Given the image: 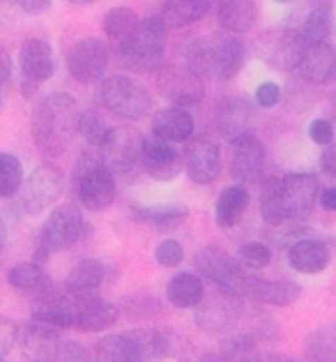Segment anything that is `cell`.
<instances>
[{"instance_id":"1","label":"cell","mask_w":336,"mask_h":362,"mask_svg":"<svg viewBox=\"0 0 336 362\" xmlns=\"http://www.w3.org/2000/svg\"><path fill=\"white\" fill-rule=\"evenodd\" d=\"M78 104L67 93H51L35 107L30 120V134L40 153L56 157L65 153L72 144V136L78 132Z\"/></svg>"},{"instance_id":"2","label":"cell","mask_w":336,"mask_h":362,"mask_svg":"<svg viewBox=\"0 0 336 362\" xmlns=\"http://www.w3.org/2000/svg\"><path fill=\"white\" fill-rule=\"evenodd\" d=\"M244 44L231 33H210L191 44L187 65L203 81H226L242 67Z\"/></svg>"},{"instance_id":"3","label":"cell","mask_w":336,"mask_h":362,"mask_svg":"<svg viewBox=\"0 0 336 362\" xmlns=\"http://www.w3.org/2000/svg\"><path fill=\"white\" fill-rule=\"evenodd\" d=\"M168 28L159 16H148L125 42L118 44V58L131 72H152L162 67Z\"/></svg>"},{"instance_id":"4","label":"cell","mask_w":336,"mask_h":362,"mask_svg":"<svg viewBox=\"0 0 336 362\" xmlns=\"http://www.w3.org/2000/svg\"><path fill=\"white\" fill-rule=\"evenodd\" d=\"M74 187L81 206L92 210V213L106 210L116 201V173L104 164L100 150L92 148V153L81 155V160H78L74 169Z\"/></svg>"},{"instance_id":"5","label":"cell","mask_w":336,"mask_h":362,"mask_svg":"<svg viewBox=\"0 0 336 362\" xmlns=\"http://www.w3.org/2000/svg\"><path fill=\"white\" fill-rule=\"evenodd\" d=\"M102 107L116 113L120 118L138 120L152 109V95L134 76L127 74H111L102 78L100 90H97Z\"/></svg>"},{"instance_id":"6","label":"cell","mask_w":336,"mask_h":362,"mask_svg":"<svg viewBox=\"0 0 336 362\" xmlns=\"http://www.w3.org/2000/svg\"><path fill=\"white\" fill-rule=\"evenodd\" d=\"M67 178L60 166L56 164H40L35 166L32 173L25 175L19 192V203L25 215H40L44 210H49L53 203L65 194Z\"/></svg>"},{"instance_id":"7","label":"cell","mask_w":336,"mask_h":362,"mask_svg":"<svg viewBox=\"0 0 336 362\" xmlns=\"http://www.w3.org/2000/svg\"><path fill=\"white\" fill-rule=\"evenodd\" d=\"M242 316H244V300L221 288L205 293L203 303L193 309V321H196L200 330H205L210 334H226L240 323Z\"/></svg>"},{"instance_id":"8","label":"cell","mask_w":336,"mask_h":362,"mask_svg":"<svg viewBox=\"0 0 336 362\" xmlns=\"http://www.w3.org/2000/svg\"><path fill=\"white\" fill-rule=\"evenodd\" d=\"M83 231H85L83 213L74 203H63L56 210H51V215L44 222L40 233V250H44L47 254L65 252L78 243Z\"/></svg>"},{"instance_id":"9","label":"cell","mask_w":336,"mask_h":362,"mask_svg":"<svg viewBox=\"0 0 336 362\" xmlns=\"http://www.w3.org/2000/svg\"><path fill=\"white\" fill-rule=\"evenodd\" d=\"M196 270L200 272L208 281L215 284V288L228 291L240 298V291L244 284V277L249 275V270L237 259H233L231 254L219 250V247H203L196 254Z\"/></svg>"},{"instance_id":"10","label":"cell","mask_w":336,"mask_h":362,"mask_svg":"<svg viewBox=\"0 0 336 362\" xmlns=\"http://www.w3.org/2000/svg\"><path fill=\"white\" fill-rule=\"evenodd\" d=\"M159 90L173 107H191L205 97L203 78L189 65H164L157 74Z\"/></svg>"},{"instance_id":"11","label":"cell","mask_w":336,"mask_h":362,"mask_svg":"<svg viewBox=\"0 0 336 362\" xmlns=\"http://www.w3.org/2000/svg\"><path fill=\"white\" fill-rule=\"evenodd\" d=\"M109 67V47L100 37L78 40L67 54V72L78 83H95Z\"/></svg>"},{"instance_id":"12","label":"cell","mask_w":336,"mask_h":362,"mask_svg":"<svg viewBox=\"0 0 336 362\" xmlns=\"http://www.w3.org/2000/svg\"><path fill=\"white\" fill-rule=\"evenodd\" d=\"M138 166L152 180L171 182L180 175L184 166V157L175 150L173 144H166V141L157 136H143V141H140Z\"/></svg>"},{"instance_id":"13","label":"cell","mask_w":336,"mask_h":362,"mask_svg":"<svg viewBox=\"0 0 336 362\" xmlns=\"http://www.w3.org/2000/svg\"><path fill=\"white\" fill-rule=\"evenodd\" d=\"M304 51H306V44L299 37V33L293 28L268 33L260 40V56L268 60L274 69H279V72H290V69H295V67L299 69Z\"/></svg>"},{"instance_id":"14","label":"cell","mask_w":336,"mask_h":362,"mask_svg":"<svg viewBox=\"0 0 336 362\" xmlns=\"http://www.w3.org/2000/svg\"><path fill=\"white\" fill-rule=\"evenodd\" d=\"M281 197H284L290 219H302L320 201V180L313 173H286L279 178Z\"/></svg>"},{"instance_id":"15","label":"cell","mask_w":336,"mask_h":362,"mask_svg":"<svg viewBox=\"0 0 336 362\" xmlns=\"http://www.w3.org/2000/svg\"><path fill=\"white\" fill-rule=\"evenodd\" d=\"M242 300H251L258 305L272 307H290L302 298V286L288 279H265L258 275H246L240 291Z\"/></svg>"},{"instance_id":"16","label":"cell","mask_w":336,"mask_h":362,"mask_svg":"<svg viewBox=\"0 0 336 362\" xmlns=\"http://www.w3.org/2000/svg\"><path fill=\"white\" fill-rule=\"evenodd\" d=\"M184 169L196 185H210L221 171V150L215 139L196 136L184 148Z\"/></svg>"},{"instance_id":"17","label":"cell","mask_w":336,"mask_h":362,"mask_svg":"<svg viewBox=\"0 0 336 362\" xmlns=\"http://www.w3.org/2000/svg\"><path fill=\"white\" fill-rule=\"evenodd\" d=\"M69 293V291H67ZM74 303V328L83 332H102L106 328H111L118 321V307L109 303V300L97 296H74L69 293Z\"/></svg>"},{"instance_id":"18","label":"cell","mask_w":336,"mask_h":362,"mask_svg":"<svg viewBox=\"0 0 336 362\" xmlns=\"http://www.w3.org/2000/svg\"><path fill=\"white\" fill-rule=\"evenodd\" d=\"M233 157H231V175L237 185L253 182L265 169V146L256 134H244L231 141Z\"/></svg>"},{"instance_id":"19","label":"cell","mask_w":336,"mask_h":362,"mask_svg":"<svg viewBox=\"0 0 336 362\" xmlns=\"http://www.w3.org/2000/svg\"><path fill=\"white\" fill-rule=\"evenodd\" d=\"M19 67L30 83L49 81L56 74V56H53L51 44L40 37L25 40L19 51Z\"/></svg>"},{"instance_id":"20","label":"cell","mask_w":336,"mask_h":362,"mask_svg":"<svg viewBox=\"0 0 336 362\" xmlns=\"http://www.w3.org/2000/svg\"><path fill=\"white\" fill-rule=\"evenodd\" d=\"M251 120H253V109L242 97H226V100L219 102V107L215 111V125L219 129V134L231 141L249 134Z\"/></svg>"},{"instance_id":"21","label":"cell","mask_w":336,"mask_h":362,"mask_svg":"<svg viewBox=\"0 0 336 362\" xmlns=\"http://www.w3.org/2000/svg\"><path fill=\"white\" fill-rule=\"evenodd\" d=\"M299 33V37L304 40L306 49L316 47V44H330L332 37V5L330 3H311L299 16V21L288 25Z\"/></svg>"},{"instance_id":"22","label":"cell","mask_w":336,"mask_h":362,"mask_svg":"<svg viewBox=\"0 0 336 362\" xmlns=\"http://www.w3.org/2000/svg\"><path fill=\"white\" fill-rule=\"evenodd\" d=\"M19 344H21L23 353L32 362H56V356H58L60 344L63 341H60L56 328L37 323V321H30L21 330Z\"/></svg>"},{"instance_id":"23","label":"cell","mask_w":336,"mask_h":362,"mask_svg":"<svg viewBox=\"0 0 336 362\" xmlns=\"http://www.w3.org/2000/svg\"><path fill=\"white\" fill-rule=\"evenodd\" d=\"M288 261L299 275H318V272H325L327 266H330L332 252L323 240L304 238V240H297L290 245Z\"/></svg>"},{"instance_id":"24","label":"cell","mask_w":336,"mask_h":362,"mask_svg":"<svg viewBox=\"0 0 336 362\" xmlns=\"http://www.w3.org/2000/svg\"><path fill=\"white\" fill-rule=\"evenodd\" d=\"M152 136L166 144H184L193 136V118L187 109L166 107L152 116Z\"/></svg>"},{"instance_id":"25","label":"cell","mask_w":336,"mask_h":362,"mask_svg":"<svg viewBox=\"0 0 336 362\" xmlns=\"http://www.w3.org/2000/svg\"><path fill=\"white\" fill-rule=\"evenodd\" d=\"M299 74L308 83L327 86L336 78V49L332 44H316L304 51V58L299 63Z\"/></svg>"},{"instance_id":"26","label":"cell","mask_w":336,"mask_h":362,"mask_svg":"<svg viewBox=\"0 0 336 362\" xmlns=\"http://www.w3.org/2000/svg\"><path fill=\"white\" fill-rule=\"evenodd\" d=\"M249 189L246 185H231L219 194V199L215 203V219L221 228H233L240 224V219L244 217L246 208H249Z\"/></svg>"},{"instance_id":"27","label":"cell","mask_w":336,"mask_h":362,"mask_svg":"<svg viewBox=\"0 0 336 362\" xmlns=\"http://www.w3.org/2000/svg\"><path fill=\"white\" fill-rule=\"evenodd\" d=\"M217 19L224 33L240 35L251 30L258 21V5L251 0H228L217 5Z\"/></svg>"},{"instance_id":"28","label":"cell","mask_w":336,"mask_h":362,"mask_svg":"<svg viewBox=\"0 0 336 362\" xmlns=\"http://www.w3.org/2000/svg\"><path fill=\"white\" fill-rule=\"evenodd\" d=\"M7 281H10L16 291L35 296V300L47 298L56 291L51 277L47 275V270L40 268L37 263H19V266H14L10 270V275H7Z\"/></svg>"},{"instance_id":"29","label":"cell","mask_w":336,"mask_h":362,"mask_svg":"<svg viewBox=\"0 0 336 362\" xmlns=\"http://www.w3.org/2000/svg\"><path fill=\"white\" fill-rule=\"evenodd\" d=\"M168 303L178 309H196L205 298L203 279L193 272H178L166 286Z\"/></svg>"},{"instance_id":"30","label":"cell","mask_w":336,"mask_h":362,"mask_svg":"<svg viewBox=\"0 0 336 362\" xmlns=\"http://www.w3.org/2000/svg\"><path fill=\"white\" fill-rule=\"evenodd\" d=\"M208 10H210L208 0H171V3L162 5L159 19L166 23L168 30H180L200 21L208 14Z\"/></svg>"},{"instance_id":"31","label":"cell","mask_w":336,"mask_h":362,"mask_svg":"<svg viewBox=\"0 0 336 362\" xmlns=\"http://www.w3.org/2000/svg\"><path fill=\"white\" fill-rule=\"evenodd\" d=\"M104 263L97 259H83L78 261L72 268V272L67 275L65 291L74 296H97L102 281H104Z\"/></svg>"},{"instance_id":"32","label":"cell","mask_w":336,"mask_h":362,"mask_svg":"<svg viewBox=\"0 0 336 362\" xmlns=\"http://www.w3.org/2000/svg\"><path fill=\"white\" fill-rule=\"evenodd\" d=\"M189 210L182 203H166V206H148V208H136V217L148 226L157 228V231L168 233L175 231L180 224H184Z\"/></svg>"},{"instance_id":"33","label":"cell","mask_w":336,"mask_h":362,"mask_svg":"<svg viewBox=\"0 0 336 362\" xmlns=\"http://www.w3.org/2000/svg\"><path fill=\"white\" fill-rule=\"evenodd\" d=\"M116 127H111L109 122L104 120L97 111L88 109L81 111V118H78V134L85 139V144L95 148V150H104L111 144L113 136H116Z\"/></svg>"},{"instance_id":"34","label":"cell","mask_w":336,"mask_h":362,"mask_svg":"<svg viewBox=\"0 0 336 362\" xmlns=\"http://www.w3.org/2000/svg\"><path fill=\"white\" fill-rule=\"evenodd\" d=\"M127 339L131 341V346L138 353L140 362H152L162 360L168 353V341L159 330L152 328H134L127 330Z\"/></svg>"},{"instance_id":"35","label":"cell","mask_w":336,"mask_h":362,"mask_svg":"<svg viewBox=\"0 0 336 362\" xmlns=\"http://www.w3.org/2000/svg\"><path fill=\"white\" fill-rule=\"evenodd\" d=\"M95 362H140L127 334H106L95 346Z\"/></svg>"},{"instance_id":"36","label":"cell","mask_w":336,"mask_h":362,"mask_svg":"<svg viewBox=\"0 0 336 362\" xmlns=\"http://www.w3.org/2000/svg\"><path fill=\"white\" fill-rule=\"evenodd\" d=\"M260 217H263V222L270 226H281L290 222L284 197H281L279 178H272L265 182L263 194H260Z\"/></svg>"},{"instance_id":"37","label":"cell","mask_w":336,"mask_h":362,"mask_svg":"<svg viewBox=\"0 0 336 362\" xmlns=\"http://www.w3.org/2000/svg\"><path fill=\"white\" fill-rule=\"evenodd\" d=\"M140 23V19L136 16V12L131 7H113V10L104 16V33L116 42V47L120 42H125L131 33L136 30V25Z\"/></svg>"},{"instance_id":"38","label":"cell","mask_w":336,"mask_h":362,"mask_svg":"<svg viewBox=\"0 0 336 362\" xmlns=\"http://www.w3.org/2000/svg\"><path fill=\"white\" fill-rule=\"evenodd\" d=\"M25 180L23 164L12 153H0V199H10L21 192Z\"/></svg>"},{"instance_id":"39","label":"cell","mask_w":336,"mask_h":362,"mask_svg":"<svg viewBox=\"0 0 336 362\" xmlns=\"http://www.w3.org/2000/svg\"><path fill=\"white\" fill-rule=\"evenodd\" d=\"M226 362H263V353L251 334H235L219 351Z\"/></svg>"},{"instance_id":"40","label":"cell","mask_w":336,"mask_h":362,"mask_svg":"<svg viewBox=\"0 0 336 362\" xmlns=\"http://www.w3.org/2000/svg\"><path fill=\"white\" fill-rule=\"evenodd\" d=\"M311 362H336V325L316 330L306 344Z\"/></svg>"},{"instance_id":"41","label":"cell","mask_w":336,"mask_h":362,"mask_svg":"<svg viewBox=\"0 0 336 362\" xmlns=\"http://www.w3.org/2000/svg\"><path fill=\"white\" fill-rule=\"evenodd\" d=\"M272 261V250L263 243H246L240 247V263L249 270L268 268Z\"/></svg>"},{"instance_id":"42","label":"cell","mask_w":336,"mask_h":362,"mask_svg":"<svg viewBox=\"0 0 336 362\" xmlns=\"http://www.w3.org/2000/svg\"><path fill=\"white\" fill-rule=\"evenodd\" d=\"M155 259H157L159 266H164V268H178L184 261V250L178 240H171V238H168V240L157 245Z\"/></svg>"},{"instance_id":"43","label":"cell","mask_w":336,"mask_h":362,"mask_svg":"<svg viewBox=\"0 0 336 362\" xmlns=\"http://www.w3.org/2000/svg\"><path fill=\"white\" fill-rule=\"evenodd\" d=\"M19 337H21L19 325H16L12 319H7V316L0 314V356L10 353L14 349V344L19 341Z\"/></svg>"},{"instance_id":"44","label":"cell","mask_w":336,"mask_h":362,"mask_svg":"<svg viewBox=\"0 0 336 362\" xmlns=\"http://www.w3.org/2000/svg\"><path fill=\"white\" fill-rule=\"evenodd\" d=\"M308 139L313 141L316 146H332L334 144V125L327 118H316L311 125H308Z\"/></svg>"},{"instance_id":"45","label":"cell","mask_w":336,"mask_h":362,"mask_svg":"<svg viewBox=\"0 0 336 362\" xmlns=\"http://www.w3.org/2000/svg\"><path fill=\"white\" fill-rule=\"evenodd\" d=\"M56 362H92L90 353L78 341H63L56 356Z\"/></svg>"},{"instance_id":"46","label":"cell","mask_w":336,"mask_h":362,"mask_svg":"<svg viewBox=\"0 0 336 362\" xmlns=\"http://www.w3.org/2000/svg\"><path fill=\"white\" fill-rule=\"evenodd\" d=\"M279 100H281V88L274 81H265L258 86V90H256V102H258V107L263 109L277 107Z\"/></svg>"},{"instance_id":"47","label":"cell","mask_w":336,"mask_h":362,"mask_svg":"<svg viewBox=\"0 0 336 362\" xmlns=\"http://www.w3.org/2000/svg\"><path fill=\"white\" fill-rule=\"evenodd\" d=\"M320 169H323V173L336 178V144L327 146L323 150V155H320Z\"/></svg>"},{"instance_id":"48","label":"cell","mask_w":336,"mask_h":362,"mask_svg":"<svg viewBox=\"0 0 336 362\" xmlns=\"http://www.w3.org/2000/svg\"><path fill=\"white\" fill-rule=\"evenodd\" d=\"M19 7L25 14H42V12L49 10L51 3H49V0H21Z\"/></svg>"},{"instance_id":"49","label":"cell","mask_w":336,"mask_h":362,"mask_svg":"<svg viewBox=\"0 0 336 362\" xmlns=\"http://www.w3.org/2000/svg\"><path fill=\"white\" fill-rule=\"evenodd\" d=\"M10 76H12V58L5 47H0V86L7 83Z\"/></svg>"},{"instance_id":"50","label":"cell","mask_w":336,"mask_h":362,"mask_svg":"<svg viewBox=\"0 0 336 362\" xmlns=\"http://www.w3.org/2000/svg\"><path fill=\"white\" fill-rule=\"evenodd\" d=\"M320 206L325 210H330V213H336V187H330V189H323L320 194Z\"/></svg>"},{"instance_id":"51","label":"cell","mask_w":336,"mask_h":362,"mask_svg":"<svg viewBox=\"0 0 336 362\" xmlns=\"http://www.w3.org/2000/svg\"><path fill=\"white\" fill-rule=\"evenodd\" d=\"M263 362H295L293 358H288V356H263Z\"/></svg>"},{"instance_id":"52","label":"cell","mask_w":336,"mask_h":362,"mask_svg":"<svg viewBox=\"0 0 336 362\" xmlns=\"http://www.w3.org/2000/svg\"><path fill=\"white\" fill-rule=\"evenodd\" d=\"M198 362H226V360H224L221 353H208V356H203Z\"/></svg>"},{"instance_id":"53","label":"cell","mask_w":336,"mask_h":362,"mask_svg":"<svg viewBox=\"0 0 336 362\" xmlns=\"http://www.w3.org/2000/svg\"><path fill=\"white\" fill-rule=\"evenodd\" d=\"M3 245H5V224L0 219V250H3Z\"/></svg>"},{"instance_id":"54","label":"cell","mask_w":336,"mask_h":362,"mask_svg":"<svg viewBox=\"0 0 336 362\" xmlns=\"http://www.w3.org/2000/svg\"><path fill=\"white\" fill-rule=\"evenodd\" d=\"M0 362H7V360H3V356H0Z\"/></svg>"}]
</instances>
